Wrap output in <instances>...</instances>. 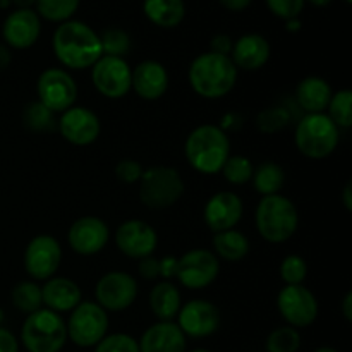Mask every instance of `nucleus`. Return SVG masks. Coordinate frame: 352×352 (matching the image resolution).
Here are the masks:
<instances>
[{
    "mask_svg": "<svg viewBox=\"0 0 352 352\" xmlns=\"http://www.w3.org/2000/svg\"><path fill=\"white\" fill-rule=\"evenodd\" d=\"M315 352H339V351L333 349V347H320V349H316Z\"/></svg>",
    "mask_w": 352,
    "mask_h": 352,
    "instance_id": "nucleus-53",
    "label": "nucleus"
},
{
    "mask_svg": "<svg viewBox=\"0 0 352 352\" xmlns=\"http://www.w3.org/2000/svg\"><path fill=\"white\" fill-rule=\"evenodd\" d=\"M184 151L195 170L212 175L222 170L230 157V141L222 127L203 124L189 134Z\"/></svg>",
    "mask_w": 352,
    "mask_h": 352,
    "instance_id": "nucleus-3",
    "label": "nucleus"
},
{
    "mask_svg": "<svg viewBox=\"0 0 352 352\" xmlns=\"http://www.w3.org/2000/svg\"><path fill=\"white\" fill-rule=\"evenodd\" d=\"M67 339L78 347H95L109 330V315L93 301H81L65 322Z\"/></svg>",
    "mask_w": 352,
    "mask_h": 352,
    "instance_id": "nucleus-8",
    "label": "nucleus"
},
{
    "mask_svg": "<svg viewBox=\"0 0 352 352\" xmlns=\"http://www.w3.org/2000/svg\"><path fill=\"white\" fill-rule=\"evenodd\" d=\"M43 306L55 313H71L81 302V289L74 280L65 277H52L41 287Z\"/></svg>",
    "mask_w": 352,
    "mask_h": 352,
    "instance_id": "nucleus-24",
    "label": "nucleus"
},
{
    "mask_svg": "<svg viewBox=\"0 0 352 352\" xmlns=\"http://www.w3.org/2000/svg\"><path fill=\"white\" fill-rule=\"evenodd\" d=\"M131 76L133 69L126 58L102 55L91 67V81L96 91L105 98L117 100L131 91Z\"/></svg>",
    "mask_w": 352,
    "mask_h": 352,
    "instance_id": "nucleus-12",
    "label": "nucleus"
},
{
    "mask_svg": "<svg viewBox=\"0 0 352 352\" xmlns=\"http://www.w3.org/2000/svg\"><path fill=\"white\" fill-rule=\"evenodd\" d=\"M339 131L325 112L306 113L296 126V146L305 157L320 160L336 151L339 144Z\"/></svg>",
    "mask_w": 352,
    "mask_h": 352,
    "instance_id": "nucleus-6",
    "label": "nucleus"
},
{
    "mask_svg": "<svg viewBox=\"0 0 352 352\" xmlns=\"http://www.w3.org/2000/svg\"><path fill=\"white\" fill-rule=\"evenodd\" d=\"M227 10H232V12H241V10L248 9L251 6L253 0H219Z\"/></svg>",
    "mask_w": 352,
    "mask_h": 352,
    "instance_id": "nucleus-46",
    "label": "nucleus"
},
{
    "mask_svg": "<svg viewBox=\"0 0 352 352\" xmlns=\"http://www.w3.org/2000/svg\"><path fill=\"white\" fill-rule=\"evenodd\" d=\"M232 38L229 34H215L210 41V52H215L220 55H229L232 50Z\"/></svg>",
    "mask_w": 352,
    "mask_h": 352,
    "instance_id": "nucleus-43",
    "label": "nucleus"
},
{
    "mask_svg": "<svg viewBox=\"0 0 352 352\" xmlns=\"http://www.w3.org/2000/svg\"><path fill=\"white\" fill-rule=\"evenodd\" d=\"M143 12L155 26L170 30L186 17L184 0H143Z\"/></svg>",
    "mask_w": 352,
    "mask_h": 352,
    "instance_id": "nucleus-26",
    "label": "nucleus"
},
{
    "mask_svg": "<svg viewBox=\"0 0 352 352\" xmlns=\"http://www.w3.org/2000/svg\"><path fill=\"white\" fill-rule=\"evenodd\" d=\"M81 0H36V14L40 19L50 21V23L62 24L71 21L72 16L78 12Z\"/></svg>",
    "mask_w": 352,
    "mask_h": 352,
    "instance_id": "nucleus-30",
    "label": "nucleus"
},
{
    "mask_svg": "<svg viewBox=\"0 0 352 352\" xmlns=\"http://www.w3.org/2000/svg\"><path fill=\"white\" fill-rule=\"evenodd\" d=\"M95 298L105 311H124L136 301L138 284L126 272H109L96 282Z\"/></svg>",
    "mask_w": 352,
    "mask_h": 352,
    "instance_id": "nucleus-14",
    "label": "nucleus"
},
{
    "mask_svg": "<svg viewBox=\"0 0 352 352\" xmlns=\"http://www.w3.org/2000/svg\"><path fill=\"white\" fill-rule=\"evenodd\" d=\"M95 352H140V344L127 333H112L96 344Z\"/></svg>",
    "mask_w": 352,
    "mask_h": 352,
    "instance_id": "nucleus-38",
    "label": "nucleus"
},
{
    "mask_svg": "<svg viewBox=\"0 0 352 352\" xmlns=\"http://www.w3.org/2000/svg\"><path fill=\"white\" fill-rule=\"evenodd\" d=\"M260 236L268 243H285L296 234L299 213L294 203L282 195L263 196L254 215Z\"/></svg>",
    "mask_w": 352,
    "mask_h": 352,
    "instance_id": "nucleus-4",
    "label": "nucleus"
},
{
    "mask_svg": "<svg viewBox=\"0 0 352 352\" xmlns=\"http://www.w3.org/2000/svg\"><path fill=\"white\" fill-rule=\"evenodd\" d=\"M177 327L186 337L205 339L215 333L220 325V313L215 305L203 299H195L181 306L177 313Z\"/></svg>",
    "mask_w": 352,
    "mask_h": 352,
    "instance_id": "nucleus-15",
    "label": "nucleus"
},
{
    "mask_svg": "<svg viewBox=\"0 0 352 352\" xmlns=\"http://www.w3.org/2000/svg\"><path fill=\"white\" fill-rule=\"evenodd\" d=\"M299 347H301V336L298 329H292L289 325L275 329L265 342L267 352H298Z\"/></svg>",
    "mask_w": 352,
    "mask_h": 352,
    "instance_id": "nucleus-33",
    "label": "nucleus"
},
{
    "mask_svg": "<svg viewBox=\"0 0 352 352\" xmlns=\"http://www.w3.org/2000/svg\"><path fill=\"white\" fill-rule=\"evenodd\" d=\"M289 122L287 110L282 107H270L258 116V127L263 133H277Z\"/></svg>",
    "mask_w": 352,
    "mask_h": 352,
    "instance_id": "nucleus-39",
    "label": "nucleus"
},
{
    "mask_svg": "<svg viewBox=\"0 0 352 352\" xmlns=\"http://www.w3.org/2000/svg\"><path fill=\"white\" fill-rule=\"evenodd\" d=\"M308 274V265L298 254H289L280 263V278L285 285H301Z\"/></svg>",
    "mask_w": 352,
    "mask_h": 352,
    "instance_id": "nucleus-37",
    "label": "nucleus"
},
{
    "mask_svg": "<svg viewBox=\"0 0 352 352\" xmlns=\"http://www.w3.org/2000/svg\"><path fill=\"white\" fill-rule=\"evenodd\" d=\"M54 54L62 65L76 71L93 67L103 55L100 34L82 21H65L54 33Z\"/></svg>",
    "mask_w": 352,
    "mask_h": 352,
    "instance_id": "nucleus-1",
    "label": "nucleus"
},
{
    "mask_svg": "<svg viewBox=\"0 0 352 352\" xmlns=\"http://www.w3.org/2000/svg\"><path fill=\"white\" fill-rule=\"evenodd\" d=\"M116 175L119 177V181L126 182V184H134V182H140L141 175H143V167L140 162L126 158L116 165Z\"/></svg>",
    "mask_w": 352,
    "mask_h": 352,
    "instance_id": "nucleus-41",
    "label": "nucleus"
},
{
    "mask_svg": "<svg viewBox=\"0 0 352 352\" xmlns=\"http://www.w3.org/2000/svg\"><path fill=\"white\" fill-rule=\"evenodd\" d=\"M168 88V72L160 62L143 60L133 69L131 89L136 91L140 98L153 102L162 98Z\"/></svg>",
    "mask_w": 352,
    "mask_h": 352,
    "instance_id": "nucleus-21",
    "label": "nucleus"
},
{
    "mask_svg": "<svg viewBox=\"0 0 352 352\" xmlns=\"http://www.w3.org/2000/svg\"><path fill=\"white\" fill-rule=\"evenodd\" d=\"M342 199H344V206H346L347 212H352V182L349 181L346 184L342 191Z\"/></svg>",
    "mask_w": 352,
    "mask_h": 352,
    "instance_id": "nucleus-48",
    "label": "nucleus"
},
{
    "mask_svg": "<svg viewBox=\"0 0 352 352\" xmlns=\"http://www.w3.org/2000/svg\"><path fill=\"white\" fill-rule=\"evenodd\" d=\"M17 9H33V6L36 3V0H10Z\"/></svg>",
    "mask_w": 352,
    "mask_h": 352,
    "instance_id": "nucleus-50",
    "label": "nucleus"
},
{
    "mask_svg": "<svg viewBox=\"0 0 352 352\" xmlns=\"http://www.w3.org/2000/svg\"><path fill=\"white\" fill-rule=\"evenodd\" d=\"M10 298H12V305L16 306L19 311L26 313V315L38 311V309L43 306V301H41V287L31 280L19 282V284L12 289Z\"/></svg>",
    "mask_w": 352,
    "mask_h": 352,
    "instance_id": "nucleus-31",
    "label": "nucleus"
},
{
    "mask_svg": "<svg viewBox=\"0 0 352 352\" xmlns=\"http://www.w3.org/2000/svg\"><path fill=\"white\" fill-rule=\"evenodd\" d=\"M220 172H222L227 182H230L234 186H241L246 184V182H250L253 179L254 165L248 157L234 155V157L227 158V162L223 164Z\"/></svg>",
    "mask_w": 352,
    "mask_h": 352,
    "instance_id": "nucleus-34",
    "label": "nucleus"
},
{
    "mask_svg": "<svg viewBox=\"0 0 352 352\" xmlns=\"http://www.w3.org/2000/svg\"><path fill=\"white\" fill-rule=\"evenodd\" d=\"M103 55L124 58L131 50V36L120 28H109L100 34Z\"/></svg>",
    "mask_w": 352,
    "mask_h": 352,
    "instance_id": "nucleus-35",
    "label": "nucleus"
},
{
    "mask_svg": "<svg viewBox=\"0 0 352 352\" xmlns=\"http://www.w3.org/2000/svg\"><path fill=\"white\" fill-rule=\"evenodd\" d=\"M268 10L278 19H298L306 6V0H265Z\"/></svg>",
    "mask_w": 352,
    "mask_h": 352,
    "instance_id": "nucleus-40",
    "label": "nucleus"
},
{
    "mask_svg": "<svg viewBox=\"0 0 352 352\" xmlns=\"http://www.w3.org/2000/svg\"><path fill=\"white\" fill-rule=\"evenodd\" d=\"M175 270H177V258L165 256L160 260V277L165 280H170L175 277Z\"/></svg>",
    "mask_w": 352,
    "mask_h": 352,
    "instance_id": "nucleus-45",
    "label": "nucleus"
},
{
    "mask_svg": "<svg viewBox=\"0 0 352 352\" xmlns=\"http://www.w3.org/2000/svg\"><path fill=\"white\" fill-rule=\"evenodd\" d=\"M189 352H210V351H206V349H195V351H189Z\"/></svg>",
    "mask_w": 352,
    "mask_h": 352,
    "instance_id": "nucleus-54",
    "label": "nucleus"
},
{
    "mask_svg": "<svg viewBox=\"0 0 352 352\" xmlns=\"http://www.w3.org/2000/svg\"><path fill=\"white\" fill-rule=\"evenodd\" d=\"M62 263V248L55 237L41 234L33 237L24 251V268L33 280H48Z\"/></svg>",
    "mask_w": 352,
    "mask_h": 352,
    "instance_id": "nucleus-13",
    "label": "nucleus"
},
{
    "mask_svg": "<svg viewBox=\"0 0 352 352\" xmlns=\"http://www.w3.org/2000/svg\"><path fill=\"white\" fill-rule=\"evenodd\" d=\"M0 352H19V340L7 329H0Z\"/></svg>",
    "mask_w": 352,
    "mask_h": 352,
    "instance_id": "nucleus-44",
    "label": "nucleus"
},
{
    "mask_svg": "<svg viewBox=\"0 0 352 352\" xmlns=\"http://www.w3.org/2000/svg\"><path fill=\"white\" fill-rule=\"evenodd\" d=\"M184 195V181L175 168L157 165L143 170L140 179V199L153 210L175 205Z\"/></svg>",
    "mask_w": 352,
    "mask_h": 352,
    "instance_id": "nucleus-7",
    "label": "nucleus"
},
{
    "mask_svg": "<svg viewBox=\"0 0 352 352\" xmlns=\"http://www.w3.org/2000/svg\"><path fill=\"white\" fill-rule=\"evenodd\" d=\"M342 315L347 322L352 320V292H347L342 299Z\"/></svg>",
    "mask_w": 352,
    "mask_h": 352,
    "instance_id": "nucleus-47",
    "label": "nucleus"
},
{
    "mask_svg": "<svg viewBox=\"0 0 352 352\" xmlns=\"http://www.w3.org/2000/svg\"><path fill=\"white\" fill-rule=\"evenodd\" d=\"M10 62V54L9 50H7V47H3V45H0V69L7 67Z\"/></svg>",
    "mask_w": 352,
    "mask_h": 352,
    "instance_id": "nucleus-49",
    "label": "nucleus"
},
{
    "mask_svg": "<svg viewBox=\"0 0 352 352\" xmlns=\"http://www.w3.org/2000/svg\"><path fill=\"white\" fill-rule=\"evenodd\" d=\"M230 60L243 71H258L270 58V43L263 34L248 33L237 38L230 50Z\"/></svg>",
    "mask_w": 352,
    "mask_h": 352,
    "instance_id": "nucleus-22",
    "label": "nucleus"
},
{
    "mask_svg": "<svg viewBox=\"0 0 352 352\" xmlns=\"http://www.w3.org/2000/svg\"><path fill=\"white\" fill-rule=\"evenodd\" d=\"M58 131L65 141L76 146H88L100 136V119L86 107H71L62 112L58 119Z\"/></svg>",
    "mask_w": 352,
    "mask_h": 352,
    "instance_id": "nucleus-17",
    "label": "nucleus"
},
{
    "mask_svg": "<svg viewBox=\"0 0 352 352\" xmlns=\"http://www.w3.org/2000/svg\"><path fill=\"white\" fill-rule=\"evenodd\" d=\"M150 308L158 322H174L181 309V292L168 280L160 282L150 292Z\"/></svg>",
    "mask_w": 352,
    "mask_h": 352,
    "instance_id": "nucleus-27",
    "label": "nucleus"
},
{
    "mask_svg": "<svg viewBox=\"0 0 352 352\" xmlns=\"http://www.w3.org/2000/svg\"><path fill=\"white\" fill-rule=\"evenodd\" d=\"M117 248L127 258L143 260L157 250L158 236L150 223L143 220H127L120 223L116 232Z\"/></svg>",
    "mask_w": 352,
    "mask_h": 352,
    "instance_id": "nucleus-16",
    "label": "nucleus"
},
{
    "mask_svg": "<svg viewBox=\"0 0 352 352\" xmlns=\"http://www.w3.org/2000/svg\"><path fill=\"white\" fill-rule=\"evenodd\" d=\"M186 339L175 322H157L144 330L140 344V352H186Z\"/></svg>",
    "mask_w": 352,
    "mask_h": 352,
    "instance_id": "nucleus-23",
    "label": "nucleus"
},
{
    "mask_svg": "<svg viewBox=\"0 0 352 352\" xmlns=\"http://www.w3.org/2000/svg\"><path fill=\"white\" fill-rule=\"evenodd\" d=\"M333 91L332 86L318 76H308L302 79L296 89V100L298 105L306 113H323L329 107Z\"/></svg>",
    "mask_w": 352,
    "mask_h": 352,
    "instance_id": "nucleus-25",
    "label": "nucleus"
},
{
    "mask_svg": "<svg viewBox=\"0 0 352 352\" xmlns=\"http://www.w3.org/2000/svg\"><path fill=\"white\" fill-rule=\"evenodd\" d=\"M306 2H309L311 6H315V7H327L332 3V0H306Z\"/></svg>",
    "mask_w": 352,
    "mask_h": 352,
    "instance_id": "nucleus-52",
    "label": "nucleus"
},
{
    "mask_svg": "<svg viewBox=\"0 0 352 352\" xmlns=\"http://www.w3.org/2000/svg\"><path fill=\"white\" fill-rule=\"evenodd\" d=\"M38 102L47 107L50 112H65L74 107L78 98V85L67 71L50 67L41 72L36 82Z\"/></svg>",
    "mask_w": 352,
    "mask_h": 352,
    "instance_id": "nucleus-9",
    "label": "nucleus"
},
{
    "mask_svg": "<svg viewBox=\"0 0 352 352\" xmlns=\"http://www.w3.org/2000/svg\"><path fill=\"white\" fill-rule=\"evenodd\" d=\"M253 186L261 196L278 195L285 182V172L275 162H263L253 172Z\"/></svg>",
    "mask_w": 352,
    "mask_h": 352,
    "instance_id": "nucleus-29",
    "label": "nucleus"
},
{
    "mask_svg": "<svg viewBox=\"0 0 352 352\" xmlns=\"http://www.w3.org/2000/svg\"><path fill=\"white\" fill-rule=\"evenodd\" d=\"M138 270H140V275L146 280H153V278L160 277V260L153 256H146L143 260H140V265H138Z\"/></svg>",
    "mask_w": 352,
    "mask_h": 352,
    "instance_id": "nucleus-42",
    "label": "nucleus"
},
{
    "mask_svg": "<svg viewBox=\"0 0 352 352\" xmlns=\"http://www.w3.org/2000/svg\"><path fill=\"white\" fill-rule=\"evenodd\" d=\"M41 34V19L34 9H16L2 24V38L10 48L26 50Z\"/></svg>",
    "mask_w": 352,
    "mask_h": 352,
    "instance_id": "nucleus-18",
    "label": "nucleus"
},
{
    "mask_svg": "<svg viewBox=\"0 0 352 352\" xmlns=\"http://www.w3.org/2000/svg\"><path fill=\"white\" fill-rule=\"evenodd\" d=\"M23 120L31 131H47L54 126V112L40 102H33L24 110Z\"/></svg>",
    "mask_w": 352,
    "mask_h": 352,
    "instance_id": "nucleus-36",
    "label": "nucleus"
},
{
    "mask_svg": "<svg viewBox=\"0 0 352 352\" xmlns=\"http://www.w3.org/2000/svg\"><path fill=\"white\" fill-rule=\"evenodd\" d=\"M243 199L236 192L220 191L206 201L203 217L208 229L217 234L234 229L243 219Z\"/></svg>",
    "mask_w": 352,
    "mask_h": 352,
    "instance_id": "nucleus-20",
    "label": "nucleus"
},
{
    "mask_svg": "<svg viewBox=\"0 0 352 352\" xmlns=\"http://www.w3.org/2000/svg\"><path fill=\"white\" fill-rule=\"evenodd\" d=\"M329 113L327 116L332 119L339 129H349L352 126V91L351 89H340L333 93L329 102Z\"/></svg>",
    "mask_w": 352,
    "mask_h": 352,
    "instance_id": "nucleus-32",
    "label": "nucleus"
},
{
    "mask_svg": "<svg viewBox=\"0 0 352 352\" xmlns=\"http://www.w3.org/2000/svg\"><path fill=\"white\" fill-rule=\"evenodd\" d=\"M21 342L28 352H60L67 342L64 318L47 308L31 313L21 329Z\"/></svg>",
    "mask_w": 352,
    "mask_h": 352,
    "instance_id": "nucleus-5",
    "label": "nucleus"
},
{
    "mask_svg": "<svg viewBox=\"0 0 352 352\" xmlns=\"http://www.w3.org/2000/svg\"><path fill=\"white\" fill-rule=\"evenodd\" d=\"M237 81V67L229 55L205 52L189 65V82L195 93L208 100L223 98Z\"/></svg>",
    "mask_w": 352,
    "mask_h": 352,
    "instance_id": "nucleus-2",
    "label": "nucleus"
},
{
    "mask_svg": "<svg viewBox=\"0 0 352 352\" xmlns=\"http://www.w3.org/2000/svg\"><path fill=\"white\" fill-rule=\"evenodd\" d=\"M277 308L292 329H306L318 316V301L305 285H285L277 296Z\"/></svg>",
    "mask_w": 352,
    "mask_h": 352,
    "instance_id": "nucleus-11",
    "label": "nucleus"
},
{
    "mask_svg": "<svg viewBox=\"0 0 352 352\" xmlns=\"http://www.w3.org/2000/svg\"><path fill=\"white\" fill-rule=\"evenodd\" d=\"M212 243L215 256L226 261H232V263L244 260L250 253V241L243 232L236 229L217 232Z\"/></svg>",
    "mask_w": 352,
    "mask_h": 352,
    "instance_id": "nucleus-28",
    "label": "nucleus"
},
{
    "mask_svg": "<svg viewBox=\"0 0 352 352\" xmlns=\"http://www.w3.org/2000/svg\"><path fill=\"white\" fill-rule=\"evenodd\" d=\"M285 28H287V31H291V33H296V31L301 30V21L298 19H289L285 21Z\"/></svg>",
    "mask_w": 352,
    "mask_h": 352,
    "instance_id": "nucleus-51",
    "label": "nucleus"
},
{
    "mask_svg": "<svg viewBox=\"0 0 352 352\" xmlns=\"http://www.w3.org/2000/svg\"><path fill=\"white\" fill-rule=\"evenodd\" d=\"M109 227L98 217H82L71 226L67 243L74 253L91 256L100 253L109 243Z\"/></svg>",
    "mask_w": 352,
    "mask_h": 352,
    "instance_id": "nucleus-19",
    "label": "nucleus"
},
{
    "mask_svg": "<svg viewBox=\"0 0 352 352\" xmlns=\"http://www.w3.org/2000/svg\"><path fill=\"white\" fill-rule=\"evenodd\" d=\"M344 2H346V3H351V2H352V0H344Z\"/></svg>",
    "mask_w": 352,
    "mask_h": 352,
    "instance_id": "nucleus-55",
    "label": "nucleus"
},
{
    "mask_svg": "<svg viewBox=\"0 0 352 352\" xmlns=\"http://www.w3.org/2000/svg\"><path fill=\"white\" fill-rule=\"evenodd\" d=\"M220 272V261L213 251L191 250L177 258V270L175 278L184 287L198 291L205 289L215 282Z\"/></svg>",
    "mask_w": 352,
    "mask_h": 352,
    "instance_id": "nucleus-10",
    "label": "nucleus"
}]
</instances>
